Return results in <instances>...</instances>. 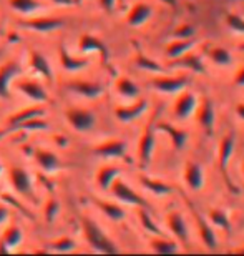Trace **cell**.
Wrapping results in <instances>:
<instances>
[{"label": "cell", "mask_w": 244, "mask_h": 256, "mask_svg": "<svg viewBox=\"0 0 244 256\" xmlns=\"http://www.w3.org/2000/svg\"><path fill=\"white\" fill-rule=\"evenodd\" d=\"M67 90L86 100H96L105 94V86L100 82L91 80H72L67 84Z\"/></svg>", "instance_id": "cell-9"}, {"label": "cell", "mask_w": 244, "mask_h": 256, "mask_svg": "<svg viewBox=\"0 0 244 256\" xmlns=\"http://www.w3.org/2000/svg\"><path fill=\"white\" fill-rule=\"evenodd\" d=\"M18 25L37 34H52L55 30L62 28L65 22L58 17H33V18L20 20Z\"/></svg>", "instance_id": "cell-8"}, {"label": "cell", "mask_w": 244, "mask_h": 256, "mask_svg": "<svg viewBox=\"0 0 244 256\" xmlns=\"http://www.w3.org/2000/svg\"><path fill=\"white\" fill-rule=\"evenodd\" d=\"M33 156H35L37 165L47 173H55V172H58L60 168H62L60 158L55 155L53 152L47 150V148H38V150H35Z\"/></svg>", "instance_id": "cell-23"}, {"label": "cell", "mask_w": 244, "mask_h": 256, "mask_svg": "<svg viewBox=\"0 0 244 256\" xmlns=\"http://www.w3.org/2000/svg\"><path fill=\"white\" fill-rule=\"evenodd\" d=\"M196 106H198V96L193 92L181 90L175 100V115L178 118L186 120L196 112Z\"/></svg>", "instance_id": "cell-14"}, {"label": "cell", "mask_w": 244, "mask_h": 256, "mask_svg": "<svg viewBox=\"0 0 244 256\" xmlns=\"http://www.w3.org/2000/svg\"><path fill=\"white\" fill-rule=\"evenodd\" d=\"M15 88H17L20 94H23L27 98L35 102V104H47L50 100L47 90L35 80H18V82H15Z\"/></svg>", "instance_id": "cell-13"}, {"label": "cell", "mask_w": 244, "mask_h": 256, "mask_svg": "<svg viewBox=\"0 0 244 256\" xmlns=\"http://www.w3.org/2000/svg\"><path fill=\"white\" fill-rule=\"evenodd\" d=\"M150 248L153 250L155 253H158V254H173V253L180 252V246H178V243L175 242V240L166 238L165 234L151 238Z\"/></svg>", "instance_id": "cell-32"}, {"label": "cell", "mask_w": 244, "mask_h": 256, "mask_svg": "<svg viewBox=\"0 0 244 256\" xmlns=\"http://www.w3.org/2000/svg\"><path fill=\"white\" fill-rule=\"evenodd\" d=\"M65 118H67V122L73 130H77L80 133H86V132L93 130L96 125V116L93 112H90L86 108H80V106L68 108L65 112Z\"/></svg>", "instance_id": "cell-6"}, {"label": "cell", "mask_w": 244, "mask_h": 256, "mask_svg": "<svg viewBox=\"0 0 244 256\" xmlns=\"http://www.w3.org/2000/svg\"><path fill=\"white\" fill-rule=\"evenodd\" d=\"M8 218H10V212H8V208L5 206V204L0 203V226L7 223V222H8Z\"/></svg>", "instance_id": "cell-45"}, {"label": "cell", "mask_w": 244, "mask_h": 256, "mask_svg": "<svg viewBox=\"0 0 244 256\" xmlns=\"http://www.w3.org/2000/svg\"><path fill=\"white\" fill-rule=\"evenodd\" d=\"M236 114L241 120H244V104H238L236 105Z\"/></svg>", "instance_id": "cell-48"}, {"label": "cell", "mask_w": 244, "mask_h": 256, "mask_svg": "<svg viewBox=\"0 0 244 256\" xmlns=\"http://www.w3.org/2000/svg\"><path fill=\"white\" fill-rule=\"evenodd\" d=\"M135 65L138 66L140 70L153 72V74H160V72H163V66L158 62H155L153 58H150L148 55H145L143 52H136V55H135Z\"/></svg>", "instance_id": "cell-38"}, {"label": "cell", "mask_w": 244, "mask_h": 256, "mask_svg": "<svg viewBox=\"0 0 244 256\" xmlns=\"http://www.w3.org/2000/svg\"><path fill=\"white\" fill-rule=\"evenodd\" d=\"M155 124H156V115L151 116L148 125L145 126L143 133H141V138H140V143H138V162H140L141 168L148 166L151 158H153V152H155V146H156Z\"/></svg>", "instance_id": "cell-4"}, {"label": "cell", "mask_w": 244, "mask_h": 256, "mask_svg": "<svg viewBox=\"0 0 244 256\" xmlns=\"http://www.w3.org/2000/svg\"><path fill=\"white\" fill-rule=\"evenodd\" d=\"M81 228H83L85 240L88 242V244L95 252L105 253V254H115L120 252V248L113 243V240L106 236L103 233V230H101L93 220H90L88 216H83L81 218Z\"/></svg>", "instance_id": "cell-1"}, {"label": "cell", "mask_w": 244, "mask_h": 256, "mask_svg": "<svg viewBox=\"0 0 244 256\" xmlns=\"http://www.w3.org/2000/svg\"><path fill=\"white\" fill-rule=\"evenodd\" d=\"M78 48H80V52H83V54H98L101 55L103 60L108 58V48H106V45L101 42L98 37H95V35H90V34L81 35L80 42H78Z\"/></svg>", "instance_id": "cell-22"}, {"label": "cell", "mask_w": 244, "mask_h": 256, "mask_svg": "<svg viewBox=\"0 0 244 256\" xmlns=\"http://www.w3.org/2000/svg\"><path fill=\"white\" fill-rule=\"evenodd\" d=\"M110 192L113 193V196L118 200V202H121V203L133 204V206L150 210L148 202H146V200L141 196V194L136 193L133 188L128 185V183H125L123 180H120V178H116V180L111 183Z\"/></svg>", "instance_id": "cell-5"}, {"label": "cell", "mask_w": 244, "mask_h": 256, "mask_svg": "<svg viewBox=\"0 0 244 256\" xmlns=\"http://www.w3.org/2000/svg\"><path fill=\"white\" fill-rule=\"evenodd\" d=\"M98 2H100V7L108 14L113 12L116 7V0H98Z\"/></svg>", "instance_id": "cell-44"}, {"label": "cell", "mask_w": 244, "mask_h": 256, "mask_svg": "<svg viewBox=\"0 0 244 256\" xmlns=\"http://www.w3.org/2000/svg\"><path fill=\"white\" fill-rule=\"evenodd\" d=\"M138 216H140L141 226H143L148 233L155 234V236H161V234H165V233H163V230H160L158 224L155 223V220L151 218L150 210H146V208H140Z\"/></svg>", "instance_id": "cell-39"}, {"label": "cell", "mask_w": 244, "mask_h": 256, "mask_svg": "<svg viewBox=\"0 0 244 256\" xmlns=\"http://www.w3.org/2000/svg\"><path fill=\"white\" fill-rule=\"evenodd\" d=\"M161 2L166 4V5H170L173 10H176V0H161Z\"/></svg>", "instance_id": "cell-49"}, {"label": "cell", "mask_w": 244, "mask_h": 256, "mask_svg": "<svg viewBox=\"0 0 244 256\" xmlns=\"http://www.w3.org/2000/svg\"><path fill=\"white\" fill-rule=\"evenodd\" d=\"M10 185L13 186V190L23 194L27 198H33V183L30 178V173L22 166H12L8 173Z\"/></svg>", "instance_id": "cell-11"}, {"label": "cell", "mask_w": 244, "mask_h": 256, "mask_svg": "<svg viewBox=\"0 0 244 256\" xmlns=\"http://www.w3.org/2000/svg\"><path fill=\"white\" fill-rule=\"evenodd\" d=\"M75 250V242L72 238H58L53 240V242L48 243V252H55V253H70Z\"/></svg>", "instance_id": "cell-40"}, {"label": "cell", "mask_w": 244, "mask_h": 256, "mask_svg": "<svg viewBox=\"0 0 244 256\" xmlns=\"http://www.w3.org/2000/svg\"><path fill=\"white\" fill-rule=\"evenodd\" d=\"M166 224L178 242H181L186 250H190V234H188V226L186 222L183 220V214L178 212H170L166 214Z\"/></svg>", "instance_id": "cell-15"}, {"label": "cell", "mask_w": 244, "mask_h": 256, "mask_svg": "<svg viewBox=\"0 0 244 256\" xmlns=\"http://www.w3.org/2000/svg\"><path fill=\"white\" fill-rule=\"evenodd\" d=\"M196 120L200 126L205 130L208 136L215 135V122H216V115H215V106H213V102L208 95L201 96V102H198L196 106Z\"/></svg>", "instance_id": "cell-7"}, {"label": "cell", "mask_w": 244, "mask_h": 256, "mask_svg": "<svg viewBox=\"0 0 244 256\" xmlns=\"http://www.w3.org/2000/svg\"><path fill=\"white\" fill-rule=\"evenodd\" d=\"M148 108V100L146 98H136L135 104L125 105V106H116L115 108V116L116 120L121 124H131L133 120L140 118Z\"/></svg>", "instance_id": "cell-12"}, {"label": "cell", "mask_w": 244, "mask_h": 256, "mask_svg": "<svg viewBox=\"0 0 244 256\" xmlns=\"http://www.w3.org/2000/svg\"><path fill=\"white\" fill-rule=\"evenodd\" d=\"M95 155L101 158H125L126 156V143L123 140H108L95 146Z\"/></svg>", "instance_id": "cell-18"}, {"label": "cell", "mask_w": 244, "mask_h": 256, "mask_svg": "<svg viewBox=\"0 0 244 256\" xmlns=\"http://www.w3.org/2000/svg\"><path fill=\"white\" fill-rule=\"evenodd\" d=\"M236 253H244V246H243V248H240V250H236Z\"/></svg>", "instance_id": "cell-50"}, {"label": "cell", "mask_w": 244, "mask_h": 256, "mask_svg": "<svg viewBox=\"0 0 244 256\" xmlns=\"http://www.w3.org/2000/svg\"><path fill=\"white\" fill-rule=\"evenodd\" d=\"M171 66H178V68H188L195 74H200V75H206V66L203 64V58L200 54H195V52H186L183 54L181 57H178L175 60H171Z\"/></svg>", "instance_id": "cell-17"}, {"label": "cell", "mask_w": 244, "mask_h": 256, "mask_svg": "<svg viewBox=\"0 0 244 256\" xmlns=\"http://www.w3.org/2000/svg\"><path fill=\"white\" fill-rule=\"evenodd\" d=\"M205 52L208 55V58H210L211 62H215L216 65L226 66L233 62L231 54L223 47H205Z\"/></svg>", "instance_id": "cell-37"}, {"label": "cell", "mask_w": 244, "mask_h": 256, "mask_svg": "<svg viewBox=\"0 0 244 256\" xmlns=\"http://www.w3.org/2000/svg\"><path fill=\"white\" fill-rule=\"evenodd\" d=\"M235 146H236V133L228 132L226 135L223 136L220 148H218V166H220L221 176L226 183L228 190L235 194H240V190H238V186L233 183L230 172H228V166H230V160L233 156V152H235Z\"/></svg>", "instance_id": "cell-2"}, {"label": "cell", "mask_w": 244, "mask_h": 256, "mask_svg": "<svg viewBox=\"0 0 244 256\" xmlns=\"http://www.w3.org/2000/svg\"><path fill=\"white\" fill-rule=\"evenodd\" d=\"M140 183L148 192L158 194V196H165V194H170V193H173V190H175V188H173L170 183H166V182H163V180H158V178L146 176V175L140 176Z\"/></svg>", "instance_id": "cell-29"}, {"label": "cell", "mask_w": 244, "mask_h": 256, "mask_svg": "<svg viewBox=\"0 0 244 256\" xmlns=\"http://www.w3.org/2000/svg\"><path fill=\"white\" fill-rule=\"evenodd\" d=\"M8 7L22 15H32L38 12L42 4L38 0H8Z\"/></svg>", "instance_id": "cell-36"}, {"label": "cell", "mask_w": 244, "mask_h": 256, "mask_svg": "<svg viewBox=\"0 0 244 256\" xmlns=\"http://www.w3.org/2000/svg\"><path fill=\"white\" fill-rule=\"evenodd\" d=\"M181 196L185 198L188 208H190V212H191V216L196 222V228H198V233H200L201 242L205 243V246L210 250V252H216L218 250V238H216L215 230L211 228V224L208 223V220L203 216V214L200 213V210L193 204V202L186 196L185 193H181Z\"/></svg>", "instance_id": "cell-3"}, {"label": "cell", "mask_w": 244, "mask_h": 256, "mask_svg": "<svg viewBox=\"0 0 244 256\" xmlns=\"http://www.w3.org/2000/svg\"><path fill=\"white\" fill-rule=\"evenodd\" d=\"M115 88L121 98L126 100H136L140 96V88L133 80L128 76H118L115 82Z\"/></svg>", "instance_id": "cell-27"}, {"label": "cell", "mask_w": 244, "mask_h": 256, "mask_svg": "<svg viewBox=\"0 0 244 256\" xmlns=\"http://www.w3.org/2000/svg\"><path fill=\"white\" fill-rule=\"evenodd\" d=\"M226 25L233 32L244 35V18L238 14H226Z\"/></svg>", "instance_id": "cell-41"}, {"label": "cell", "mask_w": 244, "mask_h": 256, "mask_svg": "<svg viewBox=\"0 0 244 256\" xmlns=\"http://www.w3.org/2000/svg\"><path fill=\"white\" fill-rule=\"evenodd\" d=\"M195 40L193 38H176L175 42H171V44H168V47L165 50V54H166V58H170V60H175L178 57H181L183 54H186V52H190V50L195 47Z\"/></svg>", "instance_id": "cell-30"}, {"label": "cell", "mask_w": 244, "mask_h": 256, "mask_svg": "<svg viewBox=\"0 0 244 256\" xmlns=\"http://www.w3.org/2000/svg\"><path fill=\"white\" fill-rule=\"evenodd\" d=\"M20 72L22 70L17 62H7L0 66V98H10V84Z\"/></svg>", "instance_id": "cell-16"}, {"label": "cell", "mask_w": 244, "mask_h": 256, "mask_svg": "<svg viewBox=\"0 0 244 256\" xmlns=\"http://www.w3.org/2000/svg\"><path fill=\"white\" fill-rule=\"evenodd\" d=\"M151 15H153V7L151 5L146 2H136L130 8L128 15H126V24L130 27H141L143 24L148 22Z\"/></svg>", "instance_id": "cell-19"}, {"label": "cell", "mask_w": 244, "mask_h": 256, "mask_svg": "<svg viewBox=\"0 0 244 256\" xmlns=\"http://www.w3.org/2000/svg\"><path fill=\"white\" fill-rule=\"evenodd\" d=\"M188 76L186 75H176V76H155L153 80L150 82V85L153 86L155 90L161 92V94H168V95H176L180 94L181 90L186 88L188 85Z\"/></svg>", "instance_id": "cell-10"}, {"label": "cell", "mask_w": 244, "mask_h": 256, "mask_svg": "<svg viewBox=\"0 0 244 256\" xmlns=\"http://www.w3.org/2000/svg\"><path fill=\"white\" fill-rule=\"evenodd\" d=\"M52 2L55 5H58V7H72V5H75L77 0H52Z\"/></svg>", "instance_id": "cell-47"}, {"label": "cell", "mask_w": 244, "mask_h": 256, "mask_svg": "<svg viewBox=\"0 0 244 256\" xmlns=\"http://www.w3.org/2000/svg\"><path fill=\"white\" fill-rule=\"evenodd\" d=\"M2 173H3V166H2V163H0V176H2Z\"/></svg>", "instance_id": "cell-51"}, {"label": "cell", "mask_w": 244, "mask_h": 256, "mask_svg": "<svg viewBox=\"0 0 244 256\" xmlns=\"http://www.w3.org/2000/svg\"><path fill=\"white\" fill-rule=\"evenodd\" d=\"M57 213H58V202L53 198L48 200L47 204H45V218H47V222H52Z\"/></svg>", "instance_id": "cell-43"}, {"label": "cell", "mask_w": 244, "mask_h": 256, "mask_svg": "<svg viewBox=\"0 0 244 256\" xmlns=\"http://www.w3.org/2000/svg\"><path fill=\"white\" fill-rule=\"evenodd\" d=\"M210 220L216 224L218 228H221L226 233V236H231V220L228 216V213L221 208H211L210 210Z\"/></svg>", "instance_id": "cell-35"}, {"label": "cell", "mask_w": 244, "mask_h": 256, "mask_svg": "<svg viewBox=\"0 0 244 256\" xmlns=\"http://www.w3.org/2000/svg\"><path fill=\"white\" fill-rule=\"evenodd\" d=\"M233 84L236 86H244V65L241 66L240 70H238V74L235 76V80H233Z\"/></svg>", "instance_id": "cell-46"}, {"label": "cell", "mask_w": 244, "mask_h": 256, "mask_svg": "<svg viewBox=\"0 0 244 256\" xmlns=\"http://www.w3.org/2000/svg\"><path fill=\"white\" fill-rule=\"evenodd\" d=\"M58 57H60V65H62V68L65 72H68V74H77V72L85 70L86 66L90 65L88 58H78V57H73L72 54H68V50L65 48V45H60Z\"/></svg>", "instance_id": "cell-21"}, {"label": "cell", "mask_w": 244, "mask_h": 256, "mask_svg": "<svg viewBox=\"0 0 244 256\" xmlns=\"http://www.w3.org/2000/svg\"><path fill=\"white\" fill-rule=\"evenodd\" d=\"M155 130L166 133V135L171 138L175 150H183V148L186 146L188 133L185 130H181V128H176L175 125L168 124V122H158V124H155Z\"/></svg>", "instance_id": "cell-24"}, {"label": "cell", "mask_w": 244, "mask_h": 256, "mask_svg": "<svg viewBox=\"0 0 244 256\" xmlns=\"http://www.w3.org/2000/svg\"><path fill=\"white\" fill-rule=\"evenodd\" d=\"M30 68L45 80L53 78V72H52V66H50V62L43 54L37 52V50L30 52Z\"/></svg>", "instance_id": "cell-26"}, {"label": "cell", "mask_w": 244, "mask_h": 256, "mask_svg": "<svg viewBox=\"0 0 244 256\" xmlns=\"http://www.w3.org/2000/svg\"><path fill=\"white\" fill-rule=\"evenodd\" d=\"M185 182L190 190L198 192L205 185V175H203V168L196 162L188 160L185 165Z\"/></svg>", "instance_id": "cell-25"}, {"label": "cell", "mask_w": 244, "mask_h": 256, "mask_svg": "<svg viewBox=\"0 0 244 256\" xmlns=\"http://www.w3.org/2000/svg\"><path fill=\"white\" fill-rule=\"evenodd\" d=\"M196 35V27L191 24H183L175 30L176 38H193Z\"/></svg>", "instance_id": "cell-42"}, {"label": "cell", "mask_w": 244, "mask_h": 256, "mask_svg": "<svg viewBox=\"0 0 244 256\" xmlns=\"http://www.w3.org/2000/svg\"><path fill=\"white\" fill-rule=\"evenodd\" d=\"M93 203L101 210V213H103L105 216H108L111 220V222H123L126 216L125 210L116 203L105 202V200H98V198H95Z\"/></svg>", "instance_id": "cell-31"}, {"label": "cell", "mask_w": 244, "mask_h": 256, "mask_svg": "<svg viewBox=\"0 0 244 256\" xmlns=\"http://www.w3.org/2000/svg\"><path fill=\"white\" fill-rule=\"evenodd\" d=\"M48 128V124L45 122L42 116H33V118H30L27 122H23V124H18L12 128H5L3 132H0V138H3L5 135H10V133L13 132H20V130H47Z\"/></svg>", "instance_id": "cell-34"}, {"label": "cell", "mask_w": 244, "mask_h": 256, "mask_svg": "<svg viewBox=\"0 0 244 256\" xmlns=\"http://www.w3.org/2000/svg\"><path fill=\"white\" fill-rule=\"evenodd\" d=\"M243 172H244V163H243Z\"/></svg>", "instance_id": "cell-52"}, {"label": "cell", "mask_w": 244, "mask_h": 256, "mask_svg": "<svg viewBox=\"0 0 244 256\" xmlns=\"http://www.w3.org/2000/svg\"><path fill=\"white\" fill-rule=\"evenodd\" d=\"M120 168L115 165H105L101 166L98 173H96V185H98L103 192H108L111 183L120 176Z\"/></svg>", "instance_id": "cell-28"}, {"label": "cell", "mask_w": 244, "mask_h": 256, "mask_svg": "<svg viewBox=\"0 0 244 256\" xmlns=\"http://www.w3.org/2000/svg\"><path fill=\"white\" fill-rule=\"evenodd\" d=\"M23 242V232L17 224H12L3 232L0 238V253H10L15 248H18Z\"/></svg>", "instance_id": "cell-20"}, {"label": "cell", "mask_w": 244, "mask_h": 256, "mask_svg": "<svg viewBox=\"0 0 244 256\" xmlns=\"http://www.w3.org/2000/svg\"><path fill=\"white\" fill-rule=\"evenodd\" d=\"M43 115H45V110L42 106H28V108H22L7 120V128H12L18 124H23V122L33 118V116H43Z\"/></svg>", "instance_id": "cell-33"}]
</instances>
